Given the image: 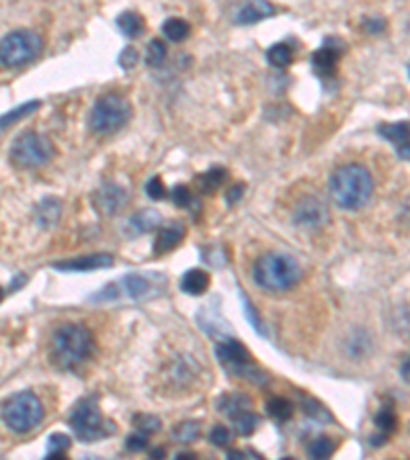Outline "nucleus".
I'll list each match as a JSON object with an SVG mask.
<instances>
[{"instance_id": "23", "label": "nucleus", "mask_w": 410, "mask_h": 460, "mask_svg": "<svg viewBox=\"0 0 410 460\" xmlns=\"http://www.w3.org/2000/svg\"><path fill=\"white\" fill-rule=\"evenodd\" d=\"M129 223H132V227H136V231L146 233L150 229H154L156 225H160V215L152 209H146V211L136 213Z\"/></svg>"}, {"instance_id": "30", "label": "nucleus", "mask_w": 410, "mask_h": 460, "mask_svg": "<svg viewBox=\"0 0 410 460\" xmlns=\"http://www.w3.org/2000/svg\"><path fill=\"white\" fill-rule=\"evenodd\" d=\"M375 427L381 432L384 438H388V434H392L396 427H398V420H396V413L392 409H381L377 416H375Z\"/></svg>"}, {"instance_id": "42", "label": "nucleus", "mask_w": 410, "mask_h": 460, "mask_svg": "<svg viewBox=\"0 0 410 460\" xmlns=\"http://www.w3.org/2000/svg\"><path fill=\"white\" fill-rule=\"evenodd\" d=\"M164 457H166V450H164V448L152 450V460H164Z\"/></svg>"}, {"instance_id": "29", "label": "nucleus", "mask_w": 410, "mask_h": 460, "mask_svg": "<svg viewBox=\"0 0 410 460\" xmlns=\"http://www.w3.org/2000/svg\"><path fill=\"white\" fill-rule=\"evenodd\" d=\"M166 58V45L160 39H152L148 43V51H146V64L150 68H158Z\"/></svg>"}, {"instance_id": "20", "label": "nucleus", "mask_w": 410, "mask_h": 460, "mask_svg": "<svg viewBox=\"0 0 410 460\" xmlns=\"http://www.w3.org/2000/svg\"><path fill=\"white\" fill-rule=\"evenodd\" d=\"M117 25H119V29L123 31V35L132 37V39L138 37L144 31V21H142V17L136 15V13H123V15L117 19Z\"/></svg>"}, {"instance_id": "40", "label": "nucleus", "mask_w": 410, "mask_h": 460, "mask_svg": "<svg viewBox=\"0 0 410 460\" xmlns=\"http://www.w3.org/2000/svg\"><path fill=\"white\" fill-rule=\"evenodd\" d=\"M242 192H244V186L240 184H236L230 192H228V203H236V201H240V197H242Z\"/></svg>"}, {"instance_id": "10", "label": "nucleus", "mask_w": 410, "mask_h": 460, "mask_svg": "<svg viewBox=\"0 0 410 460\" xmlns=\"http://www.w3.org/2000/svg\"><path fill=\"white\" fill-rule=\"evenodd\" d=\"M326 207L322 201H318L316 197H306L303 201H299L296 207V223L301 227H318L326 221Z\"/></svg>"}, {"instance_id": "44", "label": "nucleus", "mask_w": 410, "mask_h": 460, "mask_svg": "<svg viewBox=\"0 0 410 460\" xmlns=\"http://www.w3.org/2000/svg\"><path fill=\"white\" fill-rule=\"evenodd\" d=\"M175 460H199L197 459V454H193V452H181V454H177Z\"/></svg>"}, {"instance_id": "17", "label": "nucleus", "mask_w": 410, "mask_h": 460, "mask_svg": "<svg viewBox=\"0 0 410 460\" xmlns=\"http://www.w3.org/2000/svg\"><path fill=\"white\" fill-rule=\"evenodd\" d=\"M273 15V6L267 4V2H249L246 6H242V10L238 13L236 21L240 25H251V23H257L265 17Z\"/></svg>"}, {"instance_id": "48", "label": "nucleus", "mask_w": 410, "mask_h": 460, "mask_svg": "<svg viewBox=\"0 0 410 460\" xmlns=\"http://www.w3.org/2000/svg\"><path fill=\"white\" fill-rule=\"evenodd\" d=\"M281 460H296V459H292V457H287V459H281Z\"/></svg>"}, {"instance_id": "5", "label": "nucleus", "mask_w": 410, "mask_h": 460, "mask_svg": "<svg viewBox=\"0 0 410 460\" xmlns=\"http://www.w3.org/2000/svg\"><path fill=\"white\" fill-rule=\"evenodd\" d=\"M132 117V106L129 103L119 97V95H105L101 97L93 110H90V117H88V125L95 133L99 135H109L119 131Z\"/></svg>"}, {"instance_id": "2", "label": "nucleus", "mask_w": 410, "mask_h": 460, "mask_svg": "<svg viewBox=\"0 0 410 460\" xmlns=\"http://www.w3.org/2000/svg\"><path fill=\"white\" fill-rule=\"evenodd\" d=\"M93 336L90 331L80 323H68L62 325L54 334L52 342V362L58 368L70 370L84 362L93 352Z\"/></svg>"}, {"instance_id": "1", "label": "nucleus", "mask_w": 410, "mask_h": 460, "mask_svg": "<svg viewBox=\"0 0 410 460\" xmlns=\"http://www.w3.org/2000/svg\"><path fill=\"white\" fill-rule=\"evenodd\" d=\"M331 195L340 209L357 211V209L365 207L372 199V174L359 164L340 166L331 178Z\"/></svg>"}, {"instance_id": "6", "label": "nucleus", "mask_w": 410, "mask_h": 460, "mask_svg": "<svg viewBox=\"0 0 410 460\" xmlns=\"http://www.w3.org/2000/svg\"><path fill=\"white\" fill-rule=\"evenodd\" d=\"M43 41L31 29H19L0 39V64L8 68H19L33 62L41 54Z\"/></svg>"}, {"instance_id": "25", "label": "nucleus", "mask_w": 410, "mask_h": 460, "mask_svg": "<svg viewBox=\"0 0 410 460\" xmlns=\"http://www.w3.org/2000/svg\"><path fill=\"white\" fill-rule=\"evenodd\" d=\"M249 397H244V395H226L220 399V409L228 413V416H236V413H240V411H244L246 407H249Z\"/></svg>"}, {"instance_id": "39", "label": "nucleus", "mask_w": 410, "mask_h": 460, "mask_svg": "<svg viewBox=\"0 0 410 460\" xmlns=\"http://www.w3.org/2000/svg\"><path fill=\"white\" fill-rule=\"evenodd\" d=\"M136 62H138V51H136L134 47L123 49V54H121V58H119V64H121L125 70H132V68L136 66Z\"/></svg>"}, {"instance_id": "7", "label": "nucleus", "mask_w": 410, "mask_h": 460, "mask_svg": "<svg viewBox=\"0 0 410 460\" xmlns=\"http://www.w3.org/2000/svg\"><path fill=\"white\" fill-rule=\"evenodd\" d=\"M70 425L74 429L76 438L82 442H95L99 438L111 436L115 432V425L103 420L97 399L80 401L70 416Z\"/></svg>"}, {"instance_id": "33", "label": "nucleus", "mask_w": 410, "mask_h": 460, "mask_svg": "<svg viewBox=\"0 0 410 460\" xmlns=\"http://www.w3.org/2000/svg\"><path fill=\"white\" fill-rule=\"evenodd\" d=\"M134 424L138 425V429H140L142 434H154V432H158L160 425H162L156 416H136V418H134Z\"/></svg>"}, {"instance_id": "31", "label": "nucleus", "mask_w": 410, "mask_h": 460, "mask_svg": "<svg viewBox=\"0 0 410 460\" xmlns=\"http://www.w3.org/2000/svg\"><path fill=\"white\" fill-rule=\"evenodd\" d=\"M58 217H60V203H58V201L47 199V201H43V203L39 205V221H41L43 225L56 223Z\"/></svg>"}, {"instance_id": "18", "label": "nucleus", "mask_w": 410, "mask_h": 460, "mask_svg": "<svg viewBox=\"0 0 410 460\" xmlns=\"http://www.w3.org/2000/svg\"><path fill=\"white\" fill-rule=\"evenodd\" d=\"M265 407H267V413H269L273 420H277V422H285V420H290L292 413H294V405H292L285 397H273V399L267 401Z\"/></svg>"}, {"instance_id": "45", "label": "nucleus", "mask_w": 410, "mask_h": 460, "mask_svg": "<svg viewBox=\"0 0 410 460\" xmlns=\"http://www.w3.org/2000/svg\"><path fill=\"white\" fill-rule=\"evenodd\" d=\"M402 372H404V381H409V362H404V370Z\"/></svg>"}, {"instance_id": "34", "label": "nucleus", "mask_w": 410, "mask_h": 460, "mask_svg": "<svg viewBox=\"0 0 410 460\" xmlns=\"http://www.w3.org/2000/svg\"><path fill=\"white\" fill-rule=\"evenodd\" d=\"M146 195H148L150 199H154V201H160V199H164L166 197V188H164V182L160 180L158 176L150 178L148 182H146Z\"/></svg>"}, {"instance_id": "47", "label": "nucleus", "mask_w": 410, "mask_h": 460, "mask_svg": "<svg viewBox=\"0 0 410 460\" xmlns=\"http://www.w3.org/2000/svg\"><path fill=\"white\" fill-rule=\"evenodd\" d=\"M4 299V290H2V286H0V301Z\"/></svg>"}, {"instance_id": "41", "label": "nucleus", "mask_w": 410, "mask_h": 460, "mask_svg": "<svg viewBox=\"0 0 410 460\" xmlns=\"http://www.w3.org/2000/svg\"><path fill=\"white\" fill-rule=\"evenodd\" d=\"M226 460H246V457H244V452H240V450H230Z\"/></svg>"}, {"instance_id": "28", "label": "nucleus", "mask_w": 410, "mask_h": 460, "mask_svg": "<svg viewBox=\"0 0 410 460\" xmlns=\"http://www.w3.org/2000/svg\"><path fill=\"white\" fill-rule=\"evenodd\" d=\"M39 106H41L39 101H31V103H27V105H21L19 108H15V110L6 113V115L0 119V129H2V127H6V125H13L15 121H19V119H23V117H27V115H31V113H36Z\"/></svg>"}, {"instance_id": "4", "label": "nucleus", "mask_w": 410, "mask_h": 460, "mask_svg": "<svg viewBox=\"0 0 410 460\" xmlns=\"http://www.w3.org/2000/svg\"><path fill=\"white\" fill-rule=\"evenodd\" d=\"M43 420V405L29 391L17 393L2 403V422L17 434L31 432Z\"/></svg>"}, {"instance_id": "16", "label": "nucleus", "mask_w": 410, "mask_h": 460, "mask_svg": "<svg viewBox=\"0 0 410 460\" xmlns=\"http://www.w3.org/2000/svg\"><path fill=\"white\" fill-rule=\"evenodd\" d=\"M181 288L189 295H203L210 288V274L201 268H193L183 277Z\"/></svg>"}, {"instance_id": "32", "label": "nucleus", "mask_w": 410, "mask_h": 460, "mask_svg": "<svg viewBox=\"0 0 410 460\" xmlns=\"http://www.w3.org/2000/svg\"><path fill=\"white\" fill-rule=\"evenodd\" d=\"M197 436H199V424H197V422H185V424L177 425L175 432H173V438L179 440V442H183V444L193 442Z\"/></svg>"}, {"instance_id": "36", "label": "nucleus", "mask_w": 410, "mask_h": 460, "mask_svg": "<svg viewBox=\"0 0 410 460\" xmlns=\"http://www.w3.org/2000/svg\"><path fill=\"white\" fill-rule=\"evenodd\" d=\"M127 448H129L132 452H142V450H146V448H148V436L142 434V432L132 434V436L127 438Z\"/></svg>"}, {"instance_id": "9", "label": "nucleus", "mask_w": 410, "mask_h": 460, "mask_svg": "<svg viewBox=\"0 0 410 460\" xmlns=\"http://www.w3.org/2000/svg\"><path fill=\"white\" fill-rule=\"evenodd\" d=\"M216 352H218L220 362L224 364L228 370H232V372H236V375H242V377L255 381L257 368H255V364H253V358L249 354V350H246L240 342H236V340L222 342Z\"/></svg>"}, {"instance_id": "27", "label": "nucleus", "mask_w": 410, "mask_h": 460, "mask_svg": "<svg viewBox=\"0 0 410 460\" xmlns=\"http://www.w3.org/2000/svg\"><path fill=\"white\" fill-rule=\"evenodd\" d=\"M232 420H234V425H236L238 434H242V436H251L257 429V425H259V418L253 411H249V409L236 413Z\"/></svg>"}, {"instance_id": "46", "label": "nucleus", "mask_w": 410, "mask_h": 460, "mask_svg": "<svg viewBox=\"0 0 410 460\" xmlns=\"http://www.w3.org/2000/svg\"><path fill=\"white\" fill-rule=\"evenodd\" d=\"M82 460H103V459H97V457H86V459Z\"/></svg>"}, {"instance_id": "19", "label": "nucleus", "mask_w": 410, "mask_h": 460, "mask_svg": "<svg viewBox=\"0 0 410 460\" xmlns=\"http://www.w3.org/2000/svg\"><path fill=\"white\" fill-rule=\"evenodd\" d=\"M267 60L271 62V66L275 68H287L294 60V51L287 43H277L267 51Z\"/></svg>"}, {"instance_id": "43", "label": "nucleus", "mask_w": 410, "mask_h": 460, "mask_svg": "<svg viewBox=\"0 0 410 460\" xmlns=\"http://www.w3.org/2000/svg\"><path fill=\"white\" fill-rule=\"evenodd\" d=\"M45 460H70V459H68V457H66L64 452H49V454H47V459H45Z\"/></svg>"}, {"instance_id": "35", "label": "nucleus", "mask_w": 410, "mask_h": 460, "mask_svg": "<svg viewBox=\"0 0 410 460\" xmlns=\"http://www.w3.org/2000/svg\"><path fill=\"white\" fill-rule=\"evenodd\" d=\"M171 199H173V203L177 205V207H189L191 205V192H189V188L183 186V184H179V186H175L173 188V192H171Z\"/></svg>"}, {"instance_id": "24", "label": "nucleus", "mask_w": 410, "mask_h": 460, "mask_svg": "<svg viewBox=\"0 0 410 460\" xmlns=\"http://www.w3.org/2000/svg\"><path fill=\"white\" fill-rule=\"evenodd\" d=\"M335 452V442L326 436H320L310 446V460H329Z\"/></svg>"}, {"instance_id": "15", "label": "nucleus", "mask_w": 410, "mask_h": 460, "mask_svg": "<svg viewBox=\"0 0 410 460\" xmlns=\"http://www.w3.org/2000/svg\"><path fill=\"white\" fill-rule=\"evenodd\" d=\"M336 62H338V51L324 45L320 47L314 56H312V66L314 70L318 72L320 76H331L336 68Z\"/></svg>"}, {"instance_id": "13", "label": "nucleus", "mask_w": 410, "mask_h": 460, "mask_svg": "<svg viewBox=\"0 0 410 460\" xmlns=\"http://www.w3.org/2000/svg\"><path fill=\"white\" fill-rule=\"evenodd\" d=\"M381 138H386L388 142H392L398 149V156L402 160H409V123H390V125H381L379 127Z\"/></svg>"}, {"instance_id": "26", "label": "nucleus", "mask_w": 410, "mask_h": 460, "mask_svg": "<svg viewBox=\"0 0 410 460\" xmlns=\"http://www.w3.org/2000/svg\"><path fill=\"white\" fill-rule=\"evenodd\" d=\"M224 178H226L224 168H212V170H207L205 174H201L197 180H199L201 190H205V192H214V190H218V188L222 186Z\"/></svg>"}, {"instance_id": "8", "label": "nucleus", "mask_w": 410, "mask_h": 460, "mask_svg": "<svg viewBox=\"0 0 410 460\" xmlns=\"http://www.w3.org/2000/svg\"><path fill=\"white\" fill-rule=\"evenodd\" d=\"M52 156H54V143L36 131H27L19 135L10 145V154H8L10 162L17 168H38L47 164Z\"/></svg>"}, {"instance_id": "14", "label": "nucleus", "mask_w": 410, "mask_h": 460, "mask_svg": "<svg viewBox=\"0 0 410 460\" xmlns=\"http://www.w3.org/2000/svg\"><path fill=\"white\" fill-rule=\"evenodd\" d=\"M183 236H185V227L183 225H173V227L160 229L158 236H156V242H154V252L156 254L171 252V249L177 248L181 244Z\"/></svg>"}, {"instance_id": "21", "label": "nucleus", "mask_w": 410, "mask_h": 460, "mask_svg": "<svg viewBox=\"0 0 410 460\" xmlns=\"http://www.w3.org/2000/svg\"><path fill=\"white\" fill-rule=\"evenodd\" d=\"M119 288H121V295H127L132 299H138L142 297L146 290H148V283L142 279V277H136V274H129L125 279L119 281Z\"/></svg>"}, {"instance_id": "22", "label": "nucleus", "mask_w": 410, "mask_h": 460, "mask_svg": "<svg viewBox=\"0 0 410 460\" xmlns=\"http://www.w3.org/2000/svg\"><path fill=\"white\" fill-rule=\"evenodd\" d=\"M162 33L168 37L171 41L179 43V41H185L189 33H191V29H189L187 21H183V19H168L162 25Z\"/></svg>"}, {"instance_id": "3", "label": "nucleus", "mask_w": 410, "mask_h": 460, "mask_svg": "<svg viewBox=\"0 0 410 460\" xmlns=\"http://www.w3.org/2000/svg\"><path fill=\"white\" fill-rule=\"evenodd\" d=\"M255 283L265 290L283 293L301 281V266L287 254H267L253 268Z\"/></svg>"}, {"instance_id": "38", "label": "nucleus", "mask_w": 410, "mask_h": 460, "mask_svg": "<svg viewBox=\"0 0 410 460\" xmlns=\"http://www.w3.org/2000/svg\"><path fill=\"white\" fill-rule=\"evenodd\" d=\"M70 444H72V440L66 434H54L49 438V450L52 452H62V450L70 448Z\"/></svg>"}, {"instance_id": "11", "label": "nucleus", "mask_w": 410, "mask_h": 460, "mask_svg": "<svg viewBox=\"0 0 410 460\" xmlns=\"http://www.w3.org/2000/svg\"><path fill=\"white\" fill-rule=\"evenodd\" d=\"M113 264V256L109 254H93V256H82L72 258L66 262H56L54 268L62 272H86V270H99V268H109Z\"/></svg>"}, {"instance_id": "12", "label": "nucleus", "mask_w": 410, "mask_h": 460, "mask_svg": "<svg viewBox=\"0 0 410 460\" xmlns=\"http://www.w3.org/2000/svg\"><path fill=\"white\" fill-rule=\"evenodd\" d=\"M125 201H127V192L121 186H117L113 182H107L99 190V195L95 199V205H97V209L101 213L113 215V213H117L125 205Z\"/></svg>"}, {"instance_id": "37", "label": "nucleus", "mask_w": 410, "mask_h": 460, "mask_svg": "<svg viewBox=\"0 0 410 460\" xmlns=\"http://www.w3.org/2000/svg\"><path fill=\"white\" fill-rule=\"evenodd\" d=\"M210 442L214 446H226L230 442V429L224 427V425H216L210 434Z\"/></svg>"}]
</instances>
